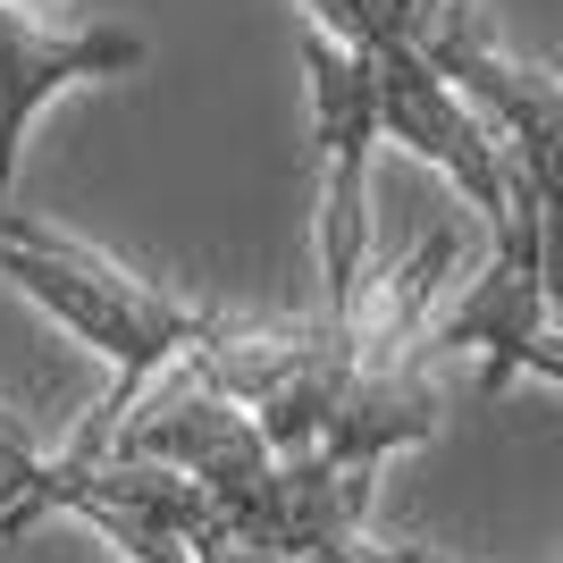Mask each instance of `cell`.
<instances>
[{
	"label": "cell",
	"mask_w": 563,
	"mask_h": 563,
	"mask_svg": "<svg viewBox=\"0 0 563 563\" xmlns=\"http://www.w3.org/2000/svg\"><path fill=\"white\" fill-rule=\"evenodd\" d=\"M0 278L18 286L25 303H43L59 329H76L85 345L110 353V396L76 421V438L43 463V479H76V471H93L101 454L118 446V429L135 421V396L168 362H194V353L228 345L253 311L235 303H202V295H177L161 278H135L126 261H110L101 244L68 228H43V219H25L0 202Z\"/></svg>",
	"instance_id": "2"
},
{
	"label": "cell",
	"mask_w": 563,
	"mask_h": 563,
	"mask_svg": "<svg viewBox=\"0 0 563 563\" xmlns=\"http://www.w3.org/2000/svg\"><path fill=\"white\" fill-rule=\"evenodd\" d=\"M126 463L186 471L202 496V530H194L186 563H320L336 547L362 539L371 521V463H336V454H269L253 412L202 396L186 378H168V396L152 412L118 429ZM101 454V463H110Z\"/></svg>",
	"instance_id": "1"
},
{
	"label": "cell",
	"mask_w": 563,
	"mask_h": 563,
	"mask_svg": "<svg viewBox=\"0 0 563 563\" xmlns=\"http://www.w3.org/2000/svg\"><path fill=\"white\" fill-rule=\"evenodd\" d=\"M514 378H555V387H563V320H547V329L530 336V345H521Z\"/></svg>",
	"instance_id": "6"
},
{
	"label": "cell",
	"mask_w": 563,
	"mask_h": 563,
	"mask_svg": "<svg viewBox=\"0 0 563 563\" xmlns=\"http://www.w3.org/2000/svg\"><path fill=\"white\" fill-rule=\"evenodd\" d=\"M143 59L152 43L126 25H34L25 9L0 0V194L18 186V143L51 93L93 85V76H135Z\"/></svg>",
	"instance_id": "5"
},
{
	"label": "cell",
	"mask_w": 563,
	"mask_h": 563,
	"mask_svg": "<svg viewBox=\"0 0 563 563\" xmlns=\"http://www.w3.org/2000/svg\"><path fill=\"white\" fill-rule=\"evenodd\" d=\"M421 59L446 76L454 101L496 135L505 177L539 202L547 303H563V68L514 59L471 0H438V9L421 18Z\"/></svg>",
	"instance_id": "3"
},
{
	"label": "cell",
	"mask_w": 563,
	"mask_h": 563,
	"mask_svg": "<svg viewBox=\"0 0 563 563\" xmlns=\"http://www.w3.org/2000/svg\"><path fill=\"white\" fill-rule=\"evenodd\" d=\"M303 68H311V135H320V320H353L371 295V143L378 85L345 43L303 25Z\"/></svg>",
	"instance_id": "4"
}]
</instances>
